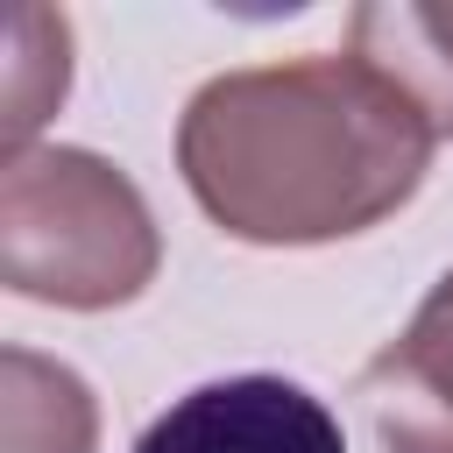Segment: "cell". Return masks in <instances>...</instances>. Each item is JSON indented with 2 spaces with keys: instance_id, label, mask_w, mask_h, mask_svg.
I'll return each instance as SVG.
<instances>
[{
  "instance_id": "1",
  "label": "cell",
  "mask_w": 453,
  "mask_h": 453,
  "mask_svg": "<svg viewBox=\"0 0 453 453\" xmlns=\"http://www.w3.org/2000/svg\"><path fill=\"white\" fill-rule=\"evenodd\" d=\"M432 142V120L347 50L212 78L177 120V170L241 241H333L389 219Z\"/></svg>"
},
{
  "instance_id": "2",
  "label": "cell",
  "mask_w": 453,
  "mask_h": 453,
  "mask_svg": "<svg viewBox=\"0 0 453 453\" xmlns=\"http://www.w3.org/2000/svg\"><path fill=\"white\" fill-rule=\"evenodd\" d=\"M142 191L85 149H14L0 177V276L14 297L106 311L156 276Z\"/></svg>"
},
{
  "instance_id": "3",
  "label": "cell",
  "mask_w": 453,
  "mask_h": 453,
  "mask_svg": "<svg viewBox=\"0 0 453 453\" xmlns=\"http://www.w3.org/2000/svg\"><path fill=\"white\" fill-rule=\"evenodd\" d=\"M134 453H347L340 418L283 375H226L177 396Z\"/></svg>"
},
{
  "instance_id": "4",
  "label": "cell",
  "mask_w": 453,
  "mask_h": 453,
  "mask_svg": "<svg viewBox=\"0 0 453 453\" xmlns=\"http://www.w3.org/2000/svg\"><path fill=\"white\" fill-rule=\"evenodd\" d=\"M361 403L382 453H453V269L361 368Z\"/></svg>"
},
{
  "instance_id": "5",
  "label": "cell",
  "mask_w": 453,
  "mask_h": 453,
  "mask_svg": "<svg viewBox=\"0 0 453 453\" xmlns=\"http://www.w3.org/2000/svg\"><path fill=\"white\" fill-rule=\"evenodd\" d=\"M347 35H354V57L375 64L432 120L439 142H453V7L375 0V7H354Z\"/></svg>"
},
{
  "instance_id": "6",
  "label": "cell",
  "mask_w": 453,
  "mask_h": 453,
  "mask_svg": "<svg viewBox=\"0 0 453 453\" xmlns=\"http://www.w3.org/2000/svg\"><path fill=\"white\" fill-rule=\"evenodd\" d=\"M92 396L71 368L7 347L0 354V453H92Z\"/></svg>"
},
{
  "instance_id": "7",
  "label": "cell",
  "mask_w": 453,
  "mask_h": 453,
  "mask_svg": "<svg viewBox=\"0 0 453 453\" xmlns=\"http://www.w3.org/2000/svg\"><path fill=\"white\" fill-rule=\"evenodd\" d=\"M7 35H14V57H7V142L28 149V134L42 127V113L64 99L71 85V28L50 42V50H28V21L21 7L7 14Z\"/></svg>"
}]
</instances>
